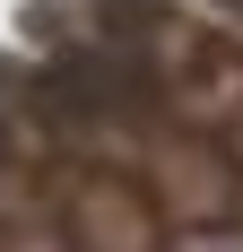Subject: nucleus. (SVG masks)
Returning <instances> with one entry per match:
<instances>
[{
	"mask_svg": "<svg viewBox=\"0 0 243 252\" xmlns=\"http://www.w3.org/2000/svg\"><path fill=\"white\" fill-rule=\"evenodd\" d=\"M61 226H70L78 252H165V209L148 200V183L113 174V165H96V174L70 183Z\"/></svg>",
	"mask_w": 243,
	"mask_h": 252,
	"instance_id": "f257e3e1",
	"label": "nucleus"
},
{
	"mask_svg": "<svg viewBox=\"0 0 243 252\" xmlns=\"http://www.w3.org/2000/svg\"><path fill=\"white\" fill-rule=\"evenodd\" d=\"M35 104L52 122H113V113H139L148 104V78L113 52H61L44 78H35Z\"/></svg>",
	"mask_w": 243,
	"mask_h": 252,
	"instance_id": "f03ea898",
	"label": "nucleus"
},
{
	"mask_svg": "<svg viewBox=\"0 0 243 252\" xmlns=\"http://www.w3.org/2000/svg\"><path fill=\"white\" fill-rule=\"evenodd\" d=\"M96 9H104V26H113L122 44H139V35L165 26V0H96Z\"/></svg>",
	"mask_w": 243,
	"mask_h": 252,
	"instance_id": "7ed1b4c3",
	"label": "nucleus"
},
{
	"mask_svg": "<svg viewBox=\"0 0 243 252\" xmlns=\"http://www.w3.org/2000/svg\"><path fill=\"white\" fill-rule=\"evenodd\" d=\"M235 165H243V122H235Z\"/></svg>",
	"mask_w": 243,
	"mask_h": 252,
	"instance_id": "20e7f679",
	"label": "nucleus"
},
{
	"mask_svg": "<svg viewBox=\"0 0 243 252\" xmlns=\"http://www.w3.org/2000/svg\"><path fill=\"white\" fill-rule=\"evenodd\" d=\"M226 9H235V18H243V0H226Z\"/></svg>",
	"mask_w": 243,
	"mask_h": 252,
	"instance_id": "39448f33",
	"label": "nucleus"
}]
</instances>
